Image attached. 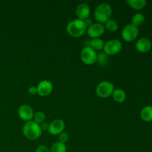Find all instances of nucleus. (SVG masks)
Listing matches in <instances>:
<instances>
[{
  "label": "nucleus",
  "mask_w": 152,
  "mask_h": 152,
  "mask_svg": "<svg viewBox=\"0 0 152 152\" xmlns=\"http://www.w3.org/2000/svg\"><path fill=\"white\" fill-rule=\"evenodd\" d=\"M112 12L113 10L111 6L108 3L103 2L96 6L94 10V16L97 22L105 24L109 19H111Z\"/></svg>",
  "instance_id": "nucleus-1"
},
{
  "label": "nucleus",
  "mask_w": 152,
  "mask_h": 152,
  "mask_svg": "<svg viewBox=\"0 0 152 152\" xmlns=\"http://www.w3.org/2000/svg\"><path fill=\"white\" fill-rule=\"evenodd\" d=\"M123 48L122 42L118 39H110L105 42L103 52L108 56H114L120 53Z\"/></svg>",
  "instance_id": "nucleus-5"
},
{
  "label": "nucleus",
  "mask_w": 152,
  "mask_h": 152,
  "mask_svg": "<svg viewBox=\"0 0 152 152\" xmlns=\"http://www.w3.org/2000/svg\"><path fill=\"white\" fill-rule=\"evenodd\" d=\"M36 152H50V148H48L46 145H41L37 147Z\"/></svg>",
  "instance_id": "nucleus-24"
},
{
  "label": "nucleus",
  "mask_w": 152,
  "mask_h": 152,
  "mask_svg": "<svg viewBox=\"0 0 152 152\" xmlns=\"http://www.w3.org/2000/svg\"><path fill=\"white\" fill-rule=\"evenodd\" d=\"M67 146L65 143L59 142H55L52 144L50 148V152H66Z\"/></svg>",
  "instance_id": "nucleus-20"
},
{
  "label": "nucleus",
  "mask_w": 152,
  "mask_h": 152,
  "mask_svg": "<svg viewBox=\"0 0 152 152\" xmlns=\"http://www.w3.org/2000/svg\"><path fill=\"white\" fill-rule=\"evenodd\" d=\"M140 118L147 123L152 121V105H146L141 110Z\"/></svg>",
  "instance_id": "nucleus-14"
},
{
  "label": "nucleus",
  "mask_w": 152,
  "mask_h": 152,
  "mask_svg": "<svg viewBox=\"0 0 152 152\" xmlns=\"http://www.w3.org/2000/svg\"><path fill=\"white\" fill-rule=\"evenodd\" d=\"M108 60H109V56H108L104 52H100V53H97L96 62L99 66H106L108 65Z\"/></svg>",
  "instance_id": "nucleus-19"
},
{
  "label": "nucleus",
  "mask_w": 152,
  "mask_h": 152,
  "mask_svg": "<svg viewBox=\"0 0 152 152\" xmlns=\"http://www.w3.org/2000/svg\"><path fill=\"white\" fill-rule=\"evenodd\" d=\"M34 111L32 107L27 104H24L19 106L18 109V115L19 118L25 122L31 121L34 117Z\"/></svg>",
  "instance_id": "nucleus-9"
},
{
  "label": "nucleus",
  "mask_w": 152,
  "mask_h": 152,
  "mask_svg": "<svg viewBox=\"0 0 152 152\" xmlns=\"http://www.w3.org/2000/svg\"><path fill=\"white\" fill-rule=\"evenodd\" d=\"M45 114L42 111H37L34 113V117H33V121L35 122L37 124L40 125L41 123H44L45 120Z\"/></svg>",
  "instance_id": "nucleus-22"
},
{
  "label": "nucleus",
  "mask_w": 152,
  "mask_h": 152,
  "mask_svg": "<svg viewBox=\"0 0 152 152\" xmlns=\"http://www.w3.org/2000/svg\"><path fill=\"white\" fill-rule=\"evenodd\" d=\"M58 137H59V142H62V143H65V142H68V140H69V136H68V134L65 132L59 134L58 135Z\"/></svg>",
  "instance_id": "nucleus-23"
},
{
  "label": "nucleus",
  "mask_w": 152,
  "mask_h": 152,
  "mask_svg": "<svg viewBox=\"0 0 152 152\" xmlns=\"http://www.w3.org/2000/svg\"><path fill=\"white\" fill-rule=\"evenodd\" d=\"M22 131L24 136L30 140H35L39 139L42 134V131L39 125L36 123L33 120L25 122L22 126Z\"/></svg>",
  "instance_id": "nucleus-3"
},
{
  "label": "nucleus",
  "mask_w": 152,
  "mask_h": 152,
  "mask_svg": "<svg viewBox=\"0 0 152 152\" xmlns=\"http://www.w3.org/2000/svg\"><path fill=\"white\" fill-rule=\"evenodd\" d=\"M39 126H40V128H41V129H42V132H44V131H48L49 123L44 122V123H41Z\"/></svg>",
  "instance_id": "nucleus-26"
},
{
  "label": "nucleus",
  "mask_w": 152,
  "mask_h": 152,
  "mask_svg": "<svg viewBox=\"0 0 152 152\" xmlns=\"http://www.w3.org/2000/svg\"><path fill=\"white\" fill-rule=\"evenodd\" d=\"M114 86L110 81H102L96 88V94L99 97L105 99L112 96L114 90Z\"/></svg>",
  "instance_id": "nucleus-4"
},
{
  "label": "nucleus",
  "mask_w": 152,
  "mask_h": 152,
  "mask_svg": "<svg viewBox=\"0 0 152 152\" xmlns=\"http://www.w3.org/2000/svg\"><path fill=\"white\" fill-rule=\"evenodd\" d=\"M28 93L31 95L37 94V86H31V87L28 88Z\"/></svg>",
  "instance_id": "nucleus-25"
},
{
  "label": "nucleus",
  "mask_w": 152,
  "mask_h": 152,
  "mask_svg": "<svg viewBox=\"0 0 152 152\" xmlns=\"http://www.w3.org/2000/svg\"><path fill=\"white\" fill-rule=\"evenodd\" d=\"M84 22H85V24H86V27H87V28H89V27H90L91 25L92 24H93V22H92V20L91 19H89V18H88L87 19L84 20Z\"/></svg>",
  "instance_id": "nucleus-27"
},
{
  "label": "nucleus",
  "mask_w": 152,
  "mask_h": 152,
  "mask_svg": "<svg viewBox=\"0 0 152 152\" xmlns=\"http://www.w3.org/2000/svg\"><path fill=\"white\" fill-rule=\"evenodd\" d=\"M96 51L89 46H85L80 53L82 62L87 65H91L96 63Z\"/></svg>",
  "instance_id": "nucleus-7"
},
{
  "label": "nucleus",
  "mask_w": 152,
  "mask_h": 152,
  "mask_svg": "<svg viewBox=\"0 0 152 152\" xmlns=\"http://www.w3.org/2000/svg\"><path fill=\"white\" fill-rule=\"evenodd\" d=\"M105 31V25L103 24L96 22V23H93L89 28H88L86 32L89 37L91 39H97L100 38V37H102L104 34Z\"/></svg>",
  "instance_id": "nucleus-8"
},
{
  "label": "nucleus",
  "mask_w": 152,
  "mask_h": 152,
  "mask_svg": "<svg viewBox=\"0 0 152 152\" xmlns=\"http://www.w3.org/2000/svg\"><path fill=\"white\" fill-rule=\"evenodd\" d=\"M65 129V122L60 119H55L49 123L48 132L52 135H59L64 132Z\"/></svg>",
  "instance_id": "nucleus-11"
},
{
  "label": "nucleus",
  "mask_w": 152,
  "mask_h": 152,
  "mask_svg": "<svg viewBox=\"0 0 152 152\" xmlns=\"http://www.w3.org/2000/svg\"><path fill=\"white\" fill-rule=\"evenodd\" d=\"M126 3L132 8L137 10H142L147 4V1L145 0H128L126 1Z\"/></svg>",
  "instance_id": "nucleus-16"
},
{
  "label": "nucleus",
  "mask_w": 152,
  "mask_h": 152,
  "mask_svg": "<svg viewBox=\"0 0 152 152\" xmlns=\"http://www.w3.org/2000/svg\"><path fill=\"white\" fill-rule=\"evenodd\" d=\"M88 42L89 44L88 45V46H89V47H91V48H93L95 51H96V50H103L105 42H104L102 39H92L91 40H90V41Z\"/></svg>",
  "instance_id": "nucleus-17"
},
{
  "label": "nucleus",
  "mask_w": 152,
  "mask_h": 152,
  "mask_svg": "<svg viewBox=\"0 0 152 152\" xmlns=\"http://www.w3.org/2000/svg\"><path fill=\"white\" fill-rule=\"evenodd\" d=\"M151 42L149 39L142 37L136 42L135 48L138 52L141 53H145L149 51L151 49Z\"/></svg>",
  "instance_id": "nucleus-12"
},
{
  "label": "nucleus",
  "mask_w": 152,
  "mask_h": 152,
  "mask_svg": "<svg viewBox=\"0 0 152 152\" xmlns=\"http://www.w3.org/2000/svg\"><path fill=\"white\" fill-rule=\"evenodd\" d=\"M67 33L74 38H80L86 34L87 27L84 21L79 19H73L66 26Z\"/></svg>",
  "instance_id": "nucleus-2"
},
{
  "label": "nucleus",
  "mask_w": 152,
  "mask_h": 152,
  "mask_svg": "<svg viewBox=\"0 0 152 152\" xmlns=\"http://www.w3.org/2000/svg\"><path fill=\"white\" fill-rule=\"evenodd\" d=\"M145 17L142 13H137L132 16V23L134 26L139 28L140 26L142 25V24L145 22Z\"/></svg>",
  "instance_id": "nucleus-18"
},
{
  "label": "nucleus",
  "mask_w": 152,
  "mask_h": 152,
  "mask_svg": "<svg viewBox=\"0 0 152 152\" xmlns=\"http://www.w3.org/2000/svg\"><path fill=\"white\" fill-rule=\"evenodd\" d=\"M105 28L109 32H115L118 29V24L114 19H109L105 23Z\"/></svg>",
  "instance_id": "nucleus-21"
},
{
  "label": "nucleus",
  "mask_w": 152,
  "mask_h": 152,
  "mask_svg": "<svg viewBox=\"0 0 152 152\" xmlns=\"http://www.w3.org/2000/svg\"><path fill=\"white\" fill-rule=\"evenodd\" d=\"M139 35V28L132 24H128L121 31V36L123 40L127 42H133L137 38Z\"/></svg>",
  "instance_id": "nucleus-6"
},
{
  "label": "nucleus",
  "mask_w": 152,
  "mask_h": 152,
  "mask_svg": "<svg viewBox=\"0 0 152 152\" xmlns=\"http://www.w3.org/2000/svg\"><path fill=\"white\" fill-rule=\"evenodd\" d=\"M76 14H77V19L80 20H86L91 14V8L88 4L86 3H81L79 4L76 9Z\"/></svg>",
  "instance_id": "nucleus-13"
},
{
  "label": "nucleus",
  "mask_w": 152,
  "mask_h": 152,
  "mask_svg": "<svg viewBox=\"0 0 152 152\" xmlns=\"http://www.w3.org/2000/svg\"><path fill=\"white\" fill-rule=\"evenodd\" d=\"M112 97L115 102L122 103L126 99V93L121 88H115L112 94Z\"/></svg>",
  "instance_id": "nucleus-15"
},
{
  "label": "nucleus",
  "mask_w": 152,
  "mask_h": 152,
  "mask_svg": "<svg viewBox=\"0 0 152 152\" xmlns=\"http://www.w3.org/2000/svg\"><path fill=\"white\" fill-rule=\"evenodd\" d=\"M37 94L40 96H47L53 91V83L49 80H42L37 85Z\"/></svg>",
  "instance_id": "nucleus-10"
}]
</instances>
